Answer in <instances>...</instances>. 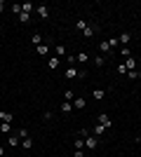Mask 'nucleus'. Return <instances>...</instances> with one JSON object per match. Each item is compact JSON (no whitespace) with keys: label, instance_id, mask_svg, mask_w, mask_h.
<instances>
[{"label":"nucleus","instance_id":"obj_18","mask_svg":"<svg viewBox=\"0 0 141 157\" xmlns=\"http://www.w3.org/2000/svg\"><path fill=\"white\" fill-rule=\"evenodd\" d=\"M35 49H38V54H40V56H47V54H49V45H38Z\"/></svg>","mask_w":141,"mask_h":157},{"label":"nucleus","instance_id":"obj_15","mask_svg":"<svg viewBox=\"0 0 141 157\" xmlns=\"http://www.w3.org/2000/svg\"><path fill=\"white\" fill-rule=\"evenodd\" d=\"M89 26V24H87V21H85V19H78V21H75V31H85V28H87Z\"/></svg>","mask_w":141,"mask_h":157},{"label":"nucleus","instance_id":"obj_25","mask_svg":"<svg viewBox=\"0 0 141 157\" xmlns=\"http://www.w3.org/2000/svg\"><path fill=\"white\" fill-rule=\"evenodd\" d=\"M17 19H19L21 24H28V21H31V14H26V12H21L19 17H17Z\"/></svg>","mask_w":141,"mask_h":157},{"label":"nucleus","instance_id":"obj_24","mask_svg":"<svg viewBox=\"0 0 141 157\" xmlns=\"http://www.w3.org/2000/svg\"><path fill=\"white\" fill-rule=\"evenodd\" d=\"M31 42H33L35 47H38V45H42V35H40V33H33V38H31Z\"/></svg>","mask_w":141,"mask_h":157},{"label":"nucleus","instance_id":"obj_16","mask_svg":"<svg viewBox=\"0 0 141 157\" xmlns=\"http://www.w3.org/2000/svg\"><path fill=\"white\" fill-rule=\"evenodd\" d=\"M21 148H24V150H31V148H33V138H21Z\"/></svg>","mask_w":141,"mask_h":157},{"label":"nucleus","instance_id":"obj_35","mask_svg":"<svg viewBox=\"0 0 141 157\" xmlns=\"http://www.w3.org/2000/svg\"><path fill=\"white\" fill-rule=\"evenodd\" d=\"M73 157H85V150H73Z\"/></svg>","mask_w":141,"mask_h":157},{"label":"nucleus","instance_id":"obj_20","mask_svg":"<svg viewBox=\"0 0 141 157\" xmlns=\"http://www.w3.org/2000/svg\"><path fill=\"white\" fill-rule=\"evenodd\" d=\"M73 148L75 150H85V141L82 138H73Z\"/></svg>","mask_w":141,"mask_h":157},{"label":"nucleus","instance_id":"obj_9","mask_svg":"<svg viewBox=\"0 0 141 157\" xmlns=\"http://www.w3.org/2000/svg\"><path fill=\"white\" fill-rule=\"evenodd\" d=\"M0 134L10 136V134H12V124H10V122H0Z\"/></svg>","mask_w":141,"mask_h":157},{"label":"nucleus","instance_id":"obj_17","mask_svg":"<svg viewBox=\"0 0 141 157\" xmlns=\"http://www.w3.org/2000/svg\"><path fill=\"white\" fill-rule=\"evenodd\" d=\"M125 66H127V71H136V59H134V56H129V59L125 61Z\"/></svg>","mask_w":141,"mask_h":157},{"label":"nucleus","instance_id":"obj_31","mask_svg":"<svg viewBox=\"0 0 141 157\" xmlns=\"http://www.w3.org/2000/svg\"><path fill=\"white\" fill-rule=\"evenodd\" d=\"M120 54L125 56V59H129V56H132V49H129V47H122V49H120Z\"/></svg>","mask_w":141,"mask_h":157},{"label":"nucleus","instance_id":"obj_22","mask_svg":"<svg viewBox=\"0 0 141 157\" xmlns=\"http://www.w3.org/2000/svg\"><path fill=\"white\" fill-rule=\"evenodd\" d=\"M104 96H106V92H104V89H94V92H92V98H96V101H101Z\"/></svg>","mask_w":141,"mask_h":157},{"label":"nucleus","instance_id":"obj_13","mask_svg":"<svg viewBox=\"0 0 141 157\" xmlns=\"http://www.w3.org/2000/svg\"><path fill=\"white\" fill-rule=\"evenodd\" d=\"M104 63H106V56H104V54H96V56H94V66H96V68H101Z\"/></svg>","mask_w":141,"mask_h":157},{"label":"nucleus","instance_id":"obj_3","mask_svg":"<svg viewBox=\"0 0 141 157\" xmlns=\"http://www.w3.org/2000/svg\"><path fill=\"white\" fill-rule=\"evenodd\" d=\"M66 78H68V80L80 78V68H75V66H68V68H66Z\"/></svg>","mask_w":141,"mask_h":157},{"label":"nucleus","instance_id":"obj_1","mask_svg":"<svg viewBox=\"0 0 141 157\" xmlns=\"http://www.w3.org/2000/svg\"><path fill=\"white\" fill-rule=\"evenodd\" d=\"M96 148H99V136L85 138V150H96Z\"/></svg>","mask_w":141,"mask_h":157},{"label":"nucleus","instance_id":"obj_2","mask_svg":"<svg viewBox=\"0 0 141 157\" xmlns=\"http://www.w3.org/2000/svg\"><path fill=\"white\" fill-rule=\"evenodd\" d=\"M96 122H99V124H101V127H106V129H111V127H113V120L108 117L106 113H101L99 117H96Z\"/></svg>","mask_w":141,"mask_h":157},{"label":"nucleus","instance_id":"obj_28","mask_svg":"<svg viewBox=\"0 0 141 157\" xmlns=\"http://www.w3.org/2000/svg\"><path fill=\"white\" fill-rule=\"evenodd\" d=\"M115 71H118V75H127V66H125V63H118Z\"/></svg>","mask_w":141,"mask_h":157},{"label":"nucleus","instance_id":"obj_38","mask_svg":"<svg viewBox=\"0 0 141 157\" xmlns=\"http://www.w3.org/2000/svg\"><path fill=\"white\" fill-rule=\"evenodd\" d=\"M134 141H136V143H139V145H141V136H136V138H134Z\"/></svg>","mask_w":141,"mask_h":157},{"label":"nucleus","instance_id":"obj_19","mask_svg":"<svg viewBox=\"0 0 141 157\" xmlns=\"http://www.w3.org/2000/svg\"><path fill=\"white\" fill-rule=\"evenodd\" d=\"M54 52H57V59H59V56H66V47L64 45H54Z\"/></svg>","mask_w":141,"mask_h":157},{"label":"nucleus","instance_id":"obj_14","mask_svg":"<svg viewBox=\"0 0 141 157\" xmlns=\"http://www.w3.org/2000/svg\"><path fill=\"white\" fill-rule=\"evenodd\" d=\"M71 110H73V103H71V101H64V103H61V113H64V115H68Z\"/></svg>","mask_w":141,"mask_h":157},{"label":"nucleus","instance_id":"obj_21","mask_svg":"<svg viewBox=\"0 0 141 157\" xmlns=\"http://www.w3.org/2000/svg\"><path fill=\"white\" fill-rule=\"evenodd\" d=\"M75 61H78V63H87L89 61V56L85 52H80V54H75Z\"/></svg>","mask_w":141,"mask_h":157},{"label":"nucleus","instance_id":"obj_23","mask_svg":"<svg viewBox=\"0 0 141 157\" xmlns=\"http://www.w3.org/2000/svg\"><path fill=\"white\" fill-rule=\"evenodd\" d=\"M21 12L31 14V12H33V2H21Z\"/></svg>","mask_w":141,"mask_h":157},{"label":"nucleus","instance_id":"obj_26","mask_svg":"<svg viewBox=\"0 0 141 157\" xmlns=\"http://www.w3.org/2000/svg\"><path fill=\"white\" fill-rule=\"evenodd\" d=\"M94 33H96V31H94L92 26H87L85 31H82V35H85V38H94Z\"/></svg>","mask_w":141,"mask_h":157},{"label":"nucleus","instance_id":"obj_27","mask_svg":"<svg viewBox=\"0 0 141 157\" xmlns=\"http://www.w3.org/2000/svg\"><path fill=\"white\" fill-rule=\"evenodd\" d=\"M127 78H129V80H139L141 73H139V71H127Z\"/></svg>","mask_w":141,"mask_h":157},{"label":"nucleus","instance_id":"obj_33","mask_svg":"<svg viewBox=\"0 0 141 157\" xmlns=\"http://www.w3.org/2000/svg\"><path fill=\"white\" fill-rule=\"evenodd\" d=\"M106 42H108V47H111V49H113L115 45H120V42H118V38H108Z\"/></svg>","mask_w":141,"mask_h":157},{"label":"nucleus","instance_id":"obj_29","mask_svg":"<svg viewBox=\"0 0 141 157\" xmlns=\"http://www.w3.org/2000/svg\"><path fill=\"white\" fill-rule=\"evenodd\" d=\"M17 136H19V138H28V131H26V127H21V129H17Z\"/></svg>","mask_w":141,"mask_h":157},{"label":"nucleus","instance_id":"obj_10","mask_svg":"<svg viewBox=\"0 0 141 157\" xmlns=\"http://www.w3.org/2000/svg\"><path fill=\"white\" fill-rule=\"evenodd\" d=\"M0 120H2V122H10V124H12V122H14V115H12V113H7V110H0Z\"/></svg>","mask_w":141,"mask_h":157},{"label":"nucleus","instance_id":"obj_37","mask_svg":"<svg viewBox=\"0 0 141 157\" xmlns=\"http://www.w3.org/2000/svg\"><path fill=\"white\" fill-rule=\"evenodd\" d=\"M2 155H5V148H2V145H0V157H2Z\"/></svg>","mask_w":141,"mask_h":157},{"label":"nucleus","instance_id":"obj_5","mask_svg":"<svg viewBox=\"0 0 141 157\" xmlns=\"http://www.w3.org/2000/svg\"><path fill=\"white\" fill-rule=\"evenodd\" d=\"M35 12H38L40 19H49V7H47V5H38V7H35Z\"/></svg>","mask_w":141,"mask_h":157},{"label":"nucleus","instance_id":"obj_7","mask_svg":"<svg viewBox=\"0 0 141 157\" xmlns=\"http://www.w3.org/2000/svg\"><path fill=\"white\" fill-rule=\"evenodd\" d=\"M104 134H106V127H101L99 122H96V124L92 127V136H104Z\"/></svg>","mask_w":141,"mask_h":157},{"label":"nucleus","instance_id":"obj_34","mask_svg":"<svg viewBox=\"0 0 141 157\" xmlns=\"http://www.w3.org/2000/svg\"><path fill=\"white\" fill-rule=\"evenodd\" d=\"M68 63H71V66L78 63V61H75V54H68Z\"/></svg>","mask_w":141,"mask_h":157},{"label":"nucleus","instance_id":"obj_30","mask_svg":"<svg viewBox=\"0 0 141 157\" xmlns=\"http://www.w3.org/2000/svg\"><path fill=\"white\" fill-rule=\"evenodd\" d=\"M10 10H12V14H14V17H19V14H21V5H17V2H14V5L10 7Z\"/></svg>","mask_w":141,"mask_h":157},{"label":"nucleus","instance_id":"obj_6","mask_svg":"<svg viewBox=\"0 0 141 157\" xmlns=\"http://www.w3.org/2000/svg\"><path fill=\"white\" fill-rule=\"evenodd\" d=\"M59 66H61V61L57 59V56H49V59H47V68H49V71H57Z\"/></svg>","mask_w":141,"mask_h":157},{"label":"nucleus","instance_id":"obj_32","mask_svg":"<svg viewBox=\"0 0 141 157\" xmlns=\"http://www.w3.org/2000/svg\"><path fill=\"white\" fill-rule=\"evenodd\" d=\"M64 98H66V101H71V103H73V98H75V94L71 92V89H68V92H64Z\"/></svg>","mask_w":141,"mask_h":157},{"label":"nucleus","instance_id":"obj_8","mask_svg":"<svg viewBox=\"0 0 141 157\" xmlns=\"http://www.w3.org/2000/svg\"><path fill=\"white\" fill-rule=\"evenodd\" d=\"M85 105H87V101H85V98H82V96H75V98H73V108H78V110H82Z\"/></svg>","mask_w":141,"mask_h":157},{"label":"nucleus","instance_id":"obj_11","mask_svg":"<svg viewBox=\"0 0 141 157\" xmlns=\"http://www.w3.org/2000/svg\"><path fill=\"white\" fill-rule=\"evenodd\" d=\"M129 40H132V35H129V33H120V35H118V42H120V45H125V47H127Z\"/></svg>","mask_w":141,"mask_h":157},{"label":"nucleus","instance_id":"obj_12","mask_svg":"<svg viewBox=\"0 0 141 157\" xmlns=\"http://www.w3.org/2000/svg\"><path fill=\"white\" fill-rule=\"evenodd\" d=\"M99 54H104V56H106V54H111V47H108L106 40H104V42H99Z\"/></svg>","mask_w":141,"mask_h":157},{"label":"nucleus","instance_id":"obj_36","mask_svg":"<svg viewBox=\"0 0 141 157\" xmlns=\"http://www.w3.org/2000/svg\"><path fill=\"white\" fill-rule=\"evenodd\" d=\"M0 12H5V2L2 0H0Z\"/></svg>","mask_w":141,"mask_h":157},{"label":"nucleus","instance_id":"obj_4","mask_svg":"<svg viewBox=\"0 0 141 157\" xmlns=\"http://www.w3.org/2000/svg\"><path fill=\"white\" fill-rule=\"evenodd\" d=\"M7 145H10V148H17V145H21V138L17 136V131H14V134H10V136H7Z\"/></svg>","mask_w":141,"mask_h":157}]
</instances>
